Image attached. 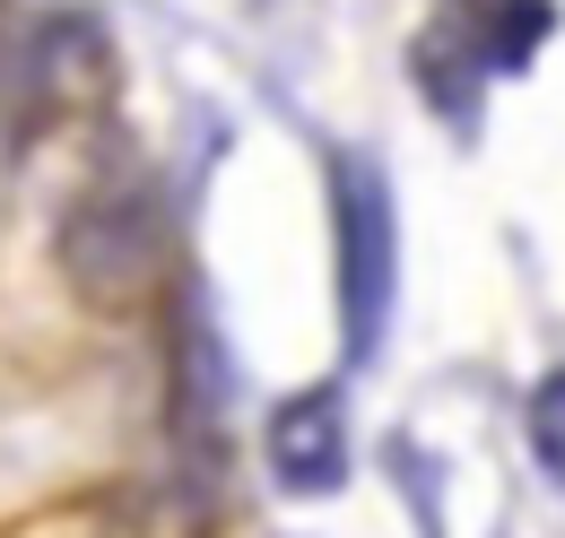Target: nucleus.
I'll use <instances>...</instances> for the list:
<instances>
[{"instance_id":"nucleus-3","label":"nucleus","mask_w":565,"mask_h":538,"mask_svg":"<svg viewBox=\"0 0 565 538\" xmlns=\"http://www.w3.org/2000/svg\"><path fill=\"white\" fill-rule=\"evenodd\" d=\"M148 252H157L148 217H131L114 192H96V201L71 217V269L87 278V287H105V295H122V287L148 269Z\"/></svg>"},{"instance_id":"nucleus-4","label":"nucleus","mask_w":565,"mask_h":538,"mask_svg":"<svg viewBox=\"0 0 565 538\" xmlns=\"http://www.w3.org/2000/svg\"><path fill=\"white\" fill-rule=\"evenodd\" d=\"M548 26H557V9H548V0H495L488 18H479L470 62H479V69H531V53L548 44Z\"/></svg>"},{"instance_id":"nucleus-1","label":"nucleus","mask_w":565,"mask_h":538,"mask_svg":"<svg viewBox=\"0 0 565 538\" xmlns=\"http://www.w3.org/2000/svg\"><path fill=\"white\" fill-rule=\"evenodd\" d=\"M331 235H340V338H349V365H365L392 331V295H401V217H392V183L374 157H340Z\"/></svg>"},{"instance_id":"nucleus-2","label":"nucleus","mask_w":565,"mask_h":538,"mask_svg":"<svg viewBox=\"0 0 565 538\" xmlns=\"http://www.w3.org/2000/svg\"><path fill=\"white\" fill-rule=\"evenodd\" d=\"M270 477L287 495H340L349 486V417H340L331 383L270 408Z\"/></svg>"},{"instance_id":"nucleus-5","label":"nucleus","mask_w":565,"mask_h":538,"mask_svg":"<svg viewBox=\"0 0 565 538\" xmlns=\"http://www.w3.org/2000/svg\"><path fill=\"white\" fill-rule=\"evenodd\" d=\"M531 452H540V470L565 486V365L531 391Z\"/></svg>"}]
</instances>
